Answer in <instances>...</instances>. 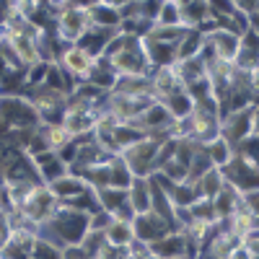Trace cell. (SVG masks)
<instances>
[{"mask_svg": "<svg viewBox=\"0 0 259 259\" xmlns=\"http://www.w3.org/2000/svg\"><path fill=\"white\" fill-rule=\"evenodd\" d=\"M57 65L62 68V73L68 75L73 83H85L96 65V57H91L83 47L73 45V47H65L57 57Z\"/></svg>", "mask_w": 259, "mask_h": 259, "instance_id": "obj_4", "label": "cell"}, {"mask_svg": "<svg viewBox=\"0 0 259 259\" xmlns=\"http://www.w3.org/2000/svg\"><path fill=\"white\" fill-rule=\"evenodd\" d=\"M36 133H39L41 140H45L47 150H52V153H60L65 145H70V143L75 140L62 124H39Z\"/></svg>", "mask_w": 259, "mask_h": 259, "instance_id": "obj_9", "label": "cell"}, {"mask_svg": "<svg viewBox=\"0 0 259 259\" xmlns=\"http://www.w3.org/2000/svg\"><path fill=\"white\" fill-rule=\"evenodd\" d=\"M135 241V236H133V226L130 223H109V228L104 231V244H109L114 249H127L130 244Z\"/></svg>", "mask_w": 259, "mask_h": 259, "instance_id": "obj_11", "label": "cell"}, {"mask_svg": "<svg viewBox=\"0 0 259 259\" xmlns=\"http://www.w3.org/2000/svg\"><path fill=\"white\" fill-rule=\"evenodd\" d=\"M200 148H202V153L207 156V161L212 163V168H223V166L231 161V156H233L231 143L223 140L221 135H218V138H212V140L205 143V145H200Z\"/></svg>", "mask_w": 259, "mask_h": 259, "instance_id": "obj_10", "label": "cell"}, {"mask_svg": "<svg viewBox=\"0 0 259 259\" xmlns=\"http://www.w3.org/2000/svg\"><path fill=\"white\" fill-rule=\"evenodd\" d=\"M166 138H153V135H145L138 143L127 145L124 150H119V158L127 166V171L133 174L135 179H148L156 174V153Z\"/></svg>", "mask_w": 259, "mask_h": 259, "instance_id": "obj_1", "label": "cell"}, {"mask_svg": "<svg viewBox=\"0 0 259 259\" xmlns=\"http://www.w3.org/2000/svg\"><path fill=\"white\" fill-rule=\"evenodd\" d=\"M130 226H133L135 241H140V244H145V246H150L156 239L166 236L168 231H174V228H171V223L163 221L161 215H156L153 210H150V212H143V215H135Z\"/></svg>", "mask_w": 259, "mask_h": 259, "instance_id": "obj_5", "label": "cell"}, {"mask_svg": "<svg viewBox=\"0 0 259 259\" xmlns=\"http://www.w3.org/2000/svg\"><path fill=\"white\" fill-rule=\"evenodd\" d=\"M150 251H153L156 256L166 259V256H177V254H187V241L182 231H168L166 236H161V239H156L153 244L148 246Z\"/></svg>", "mask_w": 259, "mask_h": 259, "instance_id": "obj_8", "label": "cell"}, {"mask_svg": "<svg viewBox=\"0 0 259 259\" xmlns=\"http://www.w3.org/2000/svg\"><path fill=\"white\" fill-rule=\"evenodd\" d=\"M29 158H31V166H34V171H36L39 184H52V182L62 179L65 174H70V168L65 166V163L60 161V156L52 153V150H41V153L29 156Z\"/></svg>", "mask_w": 259, "mask_h": 259, "instance_id": "obj_6", "label": "cell"}, {"mask_svg": "<svg viewBox=\"0 0 259 259\" xmlns=\"http://www.w3.org/2000/svg\"><path fill=\"white\" fill-rule=\"evenodd\" d=\"M55 39L62 47H73L85 36V31L91 29L89 18V6L85 3H65V11L55 18Z\"/></svg>", "mask_w": 259, "mask_h": 259, "instance_id": "obj_2", "label": "cell"}, {"mask_svg": "<svg viewBox=\"0 0 259 259\" xmlns=\"http://www.w3.org/2000/svg\"><path fill=\"white\" fill-rule=\"evenodd\" d=\"M0 119L11 130H36L39 119L31 109L26 94H6L0 96Z\"/></svg>", "mask_w": 259, "mask_h": 259, "instance_id": "obj_3", "label": "cell"}, {"mask_svg": "<svg viewBox=\"0 0 259 259\" xmlns=\"http://www.w3.org/2000/svg\"><path fill=\"white\" fill-rule=\"evenodd\" d=\"M166 259H192L189 254H177V256H166Z\"/></svg>", "mask_w": 259, "mask_h": 259, "instance_id": "obj_13", "label": "cell"}, {"mask_svg": "<svg viewBox=\"0 0 259 259\" xmlns=\"http://www.w3.org/2000/svg\"><path fill=\"white\" fill-rule=\"evenodd\" d=\"M127 205L135 215H143V212H150V182L148 179H135L130 182L127 187Z\"/></svg>", "mask_w": 259, "mask_h": 259, "instance_id": "obj_7", "label": "cell"}, {"mask_svg": "<svg viewBox=\"0 0 259 259\" xmlns=\"http://www.w3.org/2000/svg\"><path fill=\"white\" fill-rule=\"evenodd\" d=\"M153 26L182 29V26H179V3H158V13H156Z\"/></svg>", "mask_w": 259, "mask_h": 259, "instance_id": "obj_12", "label": "cell"}]
</instances>
